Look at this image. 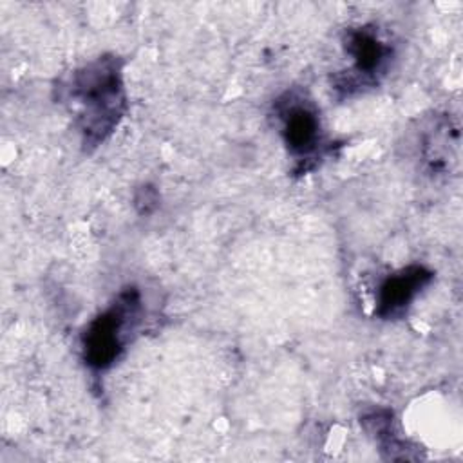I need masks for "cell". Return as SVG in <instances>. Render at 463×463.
Returning <instances> with one entry per match:
<instances>
[{"label": "cell", "mask_w": 463, "mask_h": 463, "mask_svg": "<svg viewBox=\"0 0 463 463\" xmlns=\"http://www.w3.org/2000/svg\"><path fill=\"white\" fill-rule=\"evenodd\" d=\"M364 429L374 438L383 458L387 459H412L418 458L412 454L414 449L407 447V441L402 439L394 429L392 412L389 409H374L362 416Z\"/></svg>", "instance_id": "6"}, {"label": "cell", "mask_w": 463, "mask_h": 463, "mask_svg": "<svg viewBox=\"0 0 463 463\" xmlns=\"http://www.w3.org/2000/svg\"><path fill=\"white\" fill-rule=\"evenodd\" d=\"M157 203H159V197L156 188L152 186H143L136 194V206L139 208L141 213H152L157 208Z\"/></svg>", "instance_id": "7"}, {"label": "cell", "mask_w": 463, "mask_h": 463, "mask_svg": "<svg viewBox=\"0 0 463 463\" xmlns=\"http://www.w3.org/2000/svg\"><path fill=\"white\" fill-rule=\"evenodd\" d=\"M432 279L434 273L423 264H409L389 273L376 289L374 315L382 320L402 318Z\"/></svg>", "instance_id": "5"}, {"label": "cell", "mask_w": 463, "mask_h": 463, "mask_svg": "<svg viewBox=\"0 0 463 463\" xmlns=\"http://www.w3.org/2000/svg\"><path fill=\"white\" fill-rule=\"evenodd\" d=\"M61 99L76 114V127L85 150L99 146L127 112L123 61L103 54L78 67L60 87Z\"/></svg>", "instance_id": "1"}, {"label": "cell", "mask_w": 463, "mask_h": 463, "mask_svg": "<svg viewBox=\"0 0 463 463\" xmlns=\"http://www.w3.org/2000/svg\"><path fill=\"white\" fill-rule=\"evenodd\" d=\"M141 320V293L137 288L128 286L87 324L81 335L83 362L92 371H107L112 367L123 354Z\"/></svg>", "instance_id": "2"}, {"label": "cell", "mask_w": 463, "mask_h": 463, "mask_svg": "<svg viewBox=\"0 0 463 463\" xmlns=\"http://www.w3.org/2000/svg\"><path fill=\"white\" fill-rule=\"evenodd\" d=\"M279 132L298 174L313 170L329 150L320 110L302 90L291 89L273 103Z\"/></svg>", "instance_id": "3"}, {"label": "cell", "mask_w": 463, "mask_h": 463, "mask_svg": "<svg viewBox=\"0 0 463 463\" xmlns=\"http://www.w3.org/2000/svg\"><path fill=\"white\" fill-rule=\"evenodd\" d=\"M342 45L351 60V67L335 80V89L344 96L376 85L389 71L394 58L392 43L374 25L349 27Z\"/></svg>", "instance_id": "4"}]
</instances>
